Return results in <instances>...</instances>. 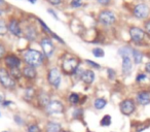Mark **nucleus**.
<instances>
[{
	"instance_id": "a211bd4d",
	"label": "nucleus",
	"mask_w": 150,
	"mask_h": 132,
	"mask_svg": "<svg viewBox=\"0 0 150 132\" xmlns=\"http://www.w3.org/2000/svg\"><path fill=\"white\" fill-rule=\"evenodd\" d=\"M48 132H60L61 130V125L56 122H50L46 126Z\"/></svg>"
},
{
	"instance_id": "4c0bfd02",
	"label": "nucleus",
	"mask_w": 150,
	"mask_h": 132,
	"mask_svg": "<svg viewBox=\"0 0 150 132\" xmlns=\"http://www.w3.org/2000/svg\"><path fill=\"white\" fill-rule=\"evenodd\" d=\"M15 121H16V122H18L19 124H22V123H23V120H22L21 118L19 117V116H16V117H15Z\"/></svg>"
},
{
	"instance_id": "72a5a7b5",
	"label": "nucleus",
	"mask_w": 150,
	"mask_h": 132,
	"mask_svg": "<svg viewBox=\"0 0 150 132\" xmlns=\"http://www.w3.org/2000/svg\"><path fill=\"white\" fill-rule=\"evenodd\" d=\"M47 1L52 5H59V4H61V3H62L63 0H47Z\"/></svg>"
},
{
	"instance_id": "39448f33",
	"label": "nucleus",
	"mask_w": 150,
	"mask_h": 132,
	"mask_svg": "<svg viewBox=\"0 0 150 132\" xmlns=\"http://www.w3.org/2000/svg\"><path fill=\"white\" fill-rule=\"evenodd\" d=\"M47 80L48 83H50L52 86L56 87L58 88L60 86V83H61V72L58 68H52L48 72V76H47Z\"/></svg>"
},
{
	"instance_id": "1a4fd4ad",
	"label": "nucleus",
	"mask_w": 150,
	"mask_h": 132,
	"mask_svg": "<svg viewBox=\"0 0 150 132\" xmlns=\"http://www.w3.org/2000/svg\"><path fill=\"white\" fill-rule=\"evenodd\" d=\"M40 46H41L42 48V51H43L44 55H45L46 57H50L52 55V53H54V44H52V40L50 39L48 37H44L41 39V41H40Z\"/></svg>"
},
{
	"instance_id": "f03ea898",
	"label": "nucleus",
	"mask_w": 150,
	"mask_h": 132,
	"mask_svg": "<svg viewBox=\"0 0 150 132\" xmlns=\"http://www.w3.org/2000/svg\"><path fill=\"white\" fill-rule=\"evenodd\" d=\"M79 65V60L77 58H69L63 62L62 68L63 71L67 74H72L76 71Z\"/></svg>"
},
{
	"instance_id": "c03bdc74",
	"label": "nucleus",
	"mask_w": 150,
	"mask_h": 132,
	"mask_svg": "<svg viewBox=\"0 0 150 132\" xmlns=\"http://www.w3.org/2000/svg\"><path fill=\"white\" fill-rule=\"evenodd\" d=\"M4 132H7V131H4Z\"/></svg>"
},
{
	"instance_id": "0eeeda50",
	"label": "nucleus",
	"mask_w": 150,
	"mask_h": 132,
	"mask_svg": "<svg viewBox=\"0 0 150 132\" xmlns=\"http://www.w3.org/2000/svg\"><path fill=\"white\" fill-rule=\"evenodd\" d=\"M46 111L50 115H56V113H62L64 111V106L60 101H50L46 106Z\"/></svg>"
},
{
	"instance_id": "6e6552de",
	"label": "nucleus",
	"mask_w": 150,
	"mask_h": 132,
	"mask_svg": "<svg viewBox=\"0 0 150 132\" xmlns=\"http://www.w3.org/2000/svg\"><path fill=\"white\" fill-rule=\"evenodd\" d=\"M134 15L138 19H145L149 15V7L146 4H143V3L136 5L135 9H134Z\"/></svg>"
},
{
	"instance_id": "423d86ee",
	"label": "nucleus",
	"mask_w": 150,
	"mask_h": 132,
	"mask_svg": "<svg viewBox=\"0 0 150 132\" xmlns=\"http://www.w3.org/2000/svg\"><path fill=\"white\" fill-rule=\"evenodd\" d=\"M135 102L132 99H125L120 103V111L125 116H129L135 111Z\"/></svg>"
},
{
	"instance_id": "79ce46f5",
	"label": "nucleus",
	"mask_w": 150,
	"mask_h": 132,
	"mask_svg": "<svg viewBox=\"0 0 150 132\" xmlns=\"http://www.w3.org/2000/svg\"><path fill=\"white\" fill-rule=\"evenodd\" d=\"M29 1H30L31 3H35V2H36V0H29Z\"/></svg>"
},
{
	"instance_id": "7ed1b4c3",
	"label": "nucleus",
	"mask_w": 150,
	"mask_h": 132,
	"mask_svg": "<svg viewBox=\"0 0 150 132\" xmlns=\"http://www.w3.org/2000/svg\"><path fill=\"white\" fill-rule=\"evenodd\" d=\"M0 83L3 87L7 89H11L16 86V82L13 78L4 68H0Z\"/></svg>"
},
{
	"instance_id": "b1692460",
	"label": "nucleus",
	"mask_w": 150,
	"mask_h": 132,
	"mask_svg": "<svg viewBox=\"0 0 150 132\" xmlns=\"http://www.w3.org/2000/svg\"><path fill=\"white\" fill-rule=\"evenodd\" d=\"M111 124V117L108 115L104 116L103 119L101 120V125L102 126H109Z\"/></svg>"
},
{
	"instance_id": "a19ab883",
	"label": "nucleus",
	"mask_w": 150,
	"mask_h": 132,
	"mask_svg": "<svg viewBox=\"0 0 150 132\" xmlns=\"http://www.w3.org/2000/svg\"><path fill=\"white\" fill-rule=\"evenodd\" d=\"M3 102V97L0 95V103H2Z\"/></svg>"
},
{
	"instance_id": "e433bc0d",
	"label": "nucleus",
	"mask_w": 150,
	"mask_h": 132,
	"mask_svg": "<svg viewBox=\"0 0 150 132\" xmlns=\"http://www.w3.org/2000/svg\"><path fill=\"white\" fill-rule=\"evenodd\" d=\"M97 1L102 5H107L110 3V0H97Z\"/></svg>"
},
{
	"instance_id": "cd10ccee",
	"label": "nucleus",
	"mask_w": 150,
	"mask_h": 132,
	"mask_svg": "<svg viewBox=\"0 0 150 132\" xmlns=\"http://www.w3.org/2000/svg\"><path fill=\"white\" fill-rule=\"evenodd\" d=\"M28 132H40V129L36 124H33V125L29 126V128H28Z\"/></svg>"
},
{
	"instance_id": "c756f323",
	"label": "nucleus",
	"mask_w": 150,
	"mask_h": 132,
	"mask_svg": "<svg viewBox=\"0 0 150 132\" xmlns=\"http://www.w3.org/2000/svg\"><path fill=\"white\" fill-rule=\"evenodd\" d=\"M81 5V0H72L71 2V6L73 7H78Z\"/></svg>"
},
{
	"instance_id": "2f4dec72",
	"label": "nucleus",
	"mask_w": 150,
	"mask_h": 132,
	"mask_svg": "<svg viewBox=\"0 0 150 132\" xmlns=\"http://www.w3.org/2000/svg\"><path fill=\"white\" fill-rule=\"evenodd\" d=\"M144 80H146V76H145V74H144V73H140V74H138L137 78H136V81H137L138 83L143 82Z\"/></svg>"
},
{
	"instance_id": "9b49d317",
	"label": "nucleus",
	"mask_w": 150,
	"mask_h": 132,
	"mask_svg": "<svg viewBox=\"0 0 150 132\" xmlns=\"http://www.w3.org/2000/svg\"><path fill=\"white\" fill-rule=\"evenodd\" d=\"M5 64L11 69H13V68H19L20 64H21V61L15 55H8V56L5 57Z\"/></svg>"
},
{
	"instance_id": "f3484780",
	"label": "nucleus",
	"mask_w": 150,
	"mask_h": 132,
	"mask_svg": "<svg viewBox=\"0 0 150 132\" xmlns=\"http://www.w3.org/2000/svg\"><path fill=\"white\" fill-rule=\"evenodd\" d=\"M37 35H38V33L34 27H29L27 29V31H26V37L29 40H35Z\"/></svg>"
},
{
	"instance_id": "c9c22d12",
	"label": "nucleus",
	"mask_w": 150,
	"mask_h": 132,
	"mask_svg": "<svg viewBox=\"0 0 150 132\" xmlns=\"http://www.w3.org/2000/svg\"><path fill=\"white\" fill-rule=\"evenodd\" d=\"M145 31L150 34V20L145 23Z\"/></svg>"
},
{
	"instance_id": "f8f14e48",
	"label": "nucleus",
	"mask_w": 150,
	"mask_h": 132,
	"mask_svg": "<svg viewBox=\"0 0 150 132\" xmlns=\"http://www.w3.org/2000/svg\"><path fill=\"white\" fill-rule=\"evenodd\" d=\"M7 29L16 36H21L22 35V30L20 28V25H19V22L17 20L13 19L9 21L8 23V26H7Z\"/></svg>"
},
{
	"instance_id": "20e7f679",
	"label": "nucleus",
	"mask_w": 150,
	"mask_h": 132,
	"mask_svg": "<svg viewBox=\"0 0 150 132\" xmlns=\"http://www.w3.org/2000/svg\"><path fill=\"white\" fill-rule=\"evenodd\" d=\"M99 21L104 25H112L116 21L115 15L110 11H103L99 15Z\"/></svg>"
},
{
	"instance_id": "9d476101",
	"label": "nucleus",
	"mask_w": 150,
	"mask_h": 132,
	"mask_svg": "<svg viewBox=\"0 0 150 132\" xmlns=\"http://www.w3.org/2000/svg\"><path fill=\"white\" fill-rule=\"evenodd\" d=\"M129 35H131V38L133 39V41L135 42H141L142 40L144 39V31L142 29L138 27H132L129 29Z\"/></svg>"
},
{
	"instance_id": "5701e85b",
	"label": "nucleus",
	"mask_w": 150,
	"mask_h": 132,
	"mask_svg": "<svg viewBox=\"0 0 150 132\" xmlns=\"http://www.w3.org/2000/svg\"><path fill=\"white\" fill-rule=\"evenodd\" d=\"M69 101H70V103H72V104H77V103L79 102V96H78V94L72 93V94L69 96Z\"/></svg>"
},
{
	"instance_id": "4be33fe9",
	"label": "nucleus",
	"mask_w": 150,
	"mask_h": 132,
	"mask_svg": "<svg viewBox=\"0 0 150 132\" xmlns=\"http://www.w3.org/2000/svg\"><path fill=\"white\" fill-rule=\"evenodd\" d=\"M118 53H119V55H121V57H125V56L131 57V55H133V50L127 48V46H123V48L119 49Z\"/></svg>"
},
{
	"instance_id": "4468645a",
	"label": "nucleus",
	"mask_w": 150,
	"mask_h": 132,
	"mask_svg": "<svg viewBox=\"0 0 150 132\" xmlns=\"http://www.w3.org/2000/svg\"><path fill=\"white\" fill-rule=\"evenodd\" d=\"M133 65H132V60L129 56L122 57V71L125 76H129L132 71Z\"/></svg>"
},
{
	"instance_id": "412c9836",
	"label": "nucleus",
	"mask_w": 150,
	"mask_h": 132,
	"mask_svg": "<svg viewBox=\"0 0 150 132\" xmlns=\"http://www.w3.org/2000/svg\"><path fill=\"white\" fill-rule=\"evenodd\" d=\"M39 102H40V104L44 105V106H47V104L50 102V96H48L46 93H41L39 96Z\"/></svg>"
},
{
	"instance_id": "473e14b6",
	"label": "nucleus",
	"mask_w": 150,
	"mask_h": 132,
	"mask_svg": "<svg viewBox=\"0 0 150 132\" xmlns=\"http://www.w3.org/2000/svg\"><path fill=\"white\" fill-rule=\"evenodd\" d=\"M107 72H108V76H109V78H110V80H113V78H115V71L113 69L109 68V69L107 70Z\"/></svg>"
},
{
	"instance_id": "f257e3e1",
	"label": "nucleus",
	"mask_w": 150,
	"mask_h": 132,
	"mask_svg": "<svg viewBox=\"0 0 150 132\" xmlns=\"http://www.w3.org/2000/svg\"><path fill=\"white\" fill-rule=\"evenodd\" d=\"M24 60L32 67H37L42 64V55L36 50H28L24 54Z\"/></svg>"
},
{
	"instance_id": "7c9ffc66",
	"label": "nucleus",
	"mask_w": 150,
	"mask_h": 132,
	"mask_svg": "<svg viewBox=\"0 0 150 132\" xmlns=\"http://www.w3.org/2000/svg\"><path fill=\"white\" fill-rule=\"evenodd\" d=\"M86 63H88V65H91V66H93V67L97 68V69H99V68H100V65H99L98 63H95L94 61H90V60H86Z\"/></svg>"
},
{
	"instance_id": "393cba45",
	"label": "nucleus",
	"mask_w": 150,
	"mask_h": 132,
	"mask_svg": "<svg viewBox=\"0 0 150 132\" xmlns=\"http://www.w3.org/2000/svg\"><path fill=\"white\" fill-rule=\"evenodd\" d=\"M34 94H35V90L33 88H28L26 90V93H25V96L27 99H31L34 97Z\"/></svg>"
},
{
	"instance_id": "ea45409f",
	"label": "nucleus",
	"mask_w": 150,
	"mask_h": 132,
	"mask_svg": "<svg viewBox=\"0 0 150 132\" xmlns=\"http://www.w3.org/2000/svg\"><path fill=\"white\" fill-rule=\"evenodd\" d=\"M48 13H50V14H52V16H54V19H56V20H58V16H57L56 14H54V11H52V9H48Z\"/></svg>"
},
{
	"instance_id": "ddd939ff",
	"label": "nucleus",
	"mask_w": 150,
	"mask_h": 132,
	"mask_svg": "<svg viewBox=\"0 0 150 132\" xmlns=\"http://www.w3.org/2000/svg\"><path fill=\"white\" fill-rule=\"evenodd\" d=\"M137 101L141 105L150 104V93L147 92V91H142V92L138 93Z\"/></svg>"
},
{
	"instance_id": "37998d69",
	"label": "nucleus",
	"mask_w": 150,
	"mask_h": 132,
	"mask_svg": "<svg viewBox=\"0 0 150 132\" xmlns=\"http://www.w3.org/2000/svg\"><path fill=\"white\" fill-rule=\"evenodd\" d=\"M4 2V0H0V3H3Z\"/></svg>"
},
{
	"instance_id": "6ab92c4d",
	"label": "nucleus",
	"mask_w": 150,
	"mask_h": 132,
	"mask_svg": "<svg viewBox=\"0 0 150 132\" xmlns=\"http://www.w3.org/2000/svg\"><path fill=\"white\" fill-rule=\"evenodd\" d=\"M106 104H107V101L103 98L96 99V100H95V103H94L95 107H96L97 109H103L105 106H106Z\"/></svg>"
},
{
	"instance_id": "a18cd8bd",
	"label": "nucleus",
	"mask_w": 150,
	"mask_h": 132,
	"mask_svg": "<svg viewBox=\"0 0 150 132\" xmlns=\"http://www.w3.org/2000/svg\"><path fill=\"white\" fill-rule=\"evenodd\" d=\"M65 132H66V131H65Z\"/></svg>"
},
{
	"instance_id": "bb28decb",
	"label": "nucleus",
	"mask_w": 150,
	"mask_h": 132,
	"mask_svg": "<svg viewBox=\"0 0 150 132\" xmlns=\"http://www.w3.org/2000/svg\"><path fill=\"white\" fill-rule=\"evenodd\" d=\"M93 54L96 57H104V51L100 48H97L93 50Z\"/></svg>"
},
{
	"instance_id": "dca6fc26",
	"label": "nucleus",
	"mask_w": 150,
	"mask_h": 132,
	"mask_svg": "<svg viewBox=\"0 0 150 132\" xmlns=\"http://www.w3.org/2000/svg\"><path fill=\"white\" fill-rule=\"evenodd\" d=\"M24 76H26L27 78H34L36 76V70L32 66H28V67L24 68L23 70Z\"/></svg>"
},
{
	"instance_id": "2eb2a0df",
	"label": "nucleus",
	"mask_w": 150,
	"mask_h": 132,
	"mask_svg": "<svg viewBox=\"0 0 150 132\" xmlns=\"http://www.w3.org/2000/svg\"><path fill=\"white\" fill-rule=\"evenodd\" d=\"M81 80L83 81L86 84H92L95 80L94 71H92V70H86V71L81 74Z\"/></svg>"
},
{
	"instance_id": "a878e982",
	"label": "nucleus",
	"mask_w": 150,
	"mask_h": 132,
	"mask_svg": "<svg viewBox=\"0 0 150 132\" xmlns=\"http://www.w3.org/2000/svg\"><path fill=\"white\" fill-rule=\"evenodd\" d=\"M11 76H13L15 78H20L22 76V73L19 70V68H13V69H11Z\"/></svg>"
},
{
	"instance_id": "58836bf2",
	"label": "nucleus",
	"mask_w": 150,
	"mask_h": 132,
	"mask_svg": "<svg viewBox=\"0 0 150 132\" xmlns=\"http://www.w3.org/2000/svg\"><path fill=\"white\" fill-rule=\"evenodd\" d=\"M145 69H146V71H147V72H149V73H150V62H149V63H147V64H146V66H145Z\"/></svg>"
},
{
	"instance_id": "f704fd0d",
	"label": "nucleus",
	"mask_w": 150,
	"mask_h": 132,
	"mask_svg": "<svg viewBox=\"0 0 150 132\" xmlns=\"http://www.w3.org/2000/svg\"><path fill=\"white\" fill-rule=\"evenodd\" d=\"M4 55H5V48L2 44H0V59L2 58Z\"/></svg>"
},
{
	"instance_id": "aec40b11",
	"label": "nucleus",
	"mask_w": 150,
	"mask_h": 132,
	"mask_svg": "<svg viewBox=\"0 0 150 132\" xmlns=\"http://www.w3.org/2000/svg\"><path fill=\"white\" fill-rule=\"evenodd\" d=\"M133 57L136 64H140L142 62V59H143V54L137 50H133Z\"/></svg>"
},
{
	"instance_id": "c85d7f7f",
	"label": "nucleus",
	"mask_w": 150,
	"mask_h": 132,
	"mask_svg": "<svg viewBox=\"0 0 150 132\" xmlns=\"http://www.w3.org/2000/svg\"><path fill=\"white\" fill-rule=\"evenodd\" d=\"M81 116H82L81 109H75L74 113H73V118H75V119H78V118H80Z\"/></svg>"
}]
</instances>
